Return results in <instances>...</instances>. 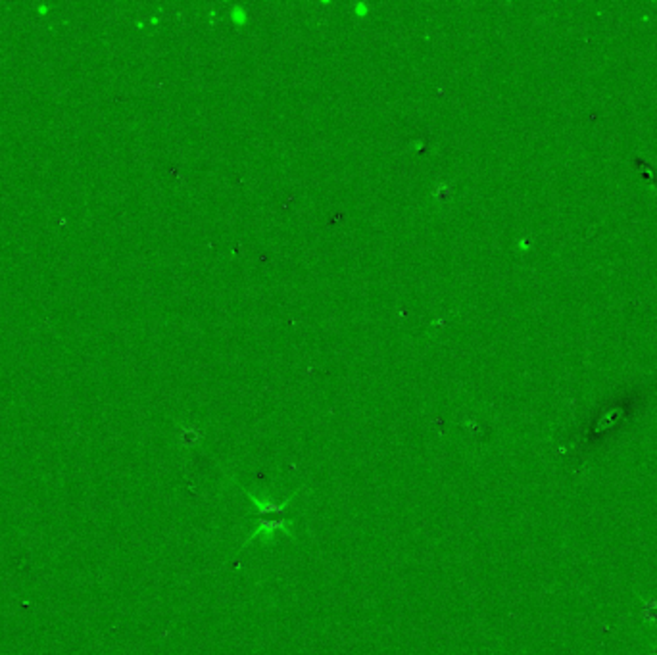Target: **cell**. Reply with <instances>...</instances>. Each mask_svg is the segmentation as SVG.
<instances>
[{
  "label": "cell",
  "instance_id": "cell-1",
  "mask_svg": "<svg viewBox=\"0 0 657 655\" xmlns=\"http://www.w3.org/2000/svg\"><path fill=\"white\" fill-rule=\"evenodd\" d=\"M292 525H294V521H292V519H286V521H285V519H283V521H262L259 529L254 530V532H250V536L246 538V542H245V546H242V548H246V546L252 542V540H256V538L271 540L275 532H285V534L291 536L292 534V530H291Z\"/></svg>",
  "mask_w": 657,
  "mask_h": 655
},
{
  "label": "cell",
  "instance_id": "cell-2",
  "mask_svg": "<svg viewBox=\"0 0 657 655\" xmlns=\"http://www.w3.org/2000/svg\"><path fill=\"white\" fill-rule=\"evenodd\" d=\"M242 490H245V494L248 498H250V502H252L254 505H256V510H258L259 513H262V515H264V513H281V511L285 510L286 505H288V503H291L292 500H294V498L298 496V492H294V494H292V496L288 498V500H285L283 503H273L271 500H267V498H258V496H254L252 492H248L246 488H242Z\"/></svg>",
  "mask_w": 657,
  "mask_h": 655
}]
</instances>
